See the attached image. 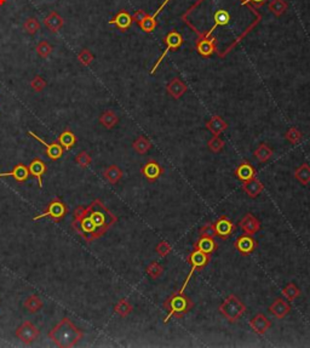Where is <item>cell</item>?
Listing matches in <instances>:
<instances>
[{"instance_id":"25","label":"cell","mask_w":310,"mask_h":348,"mask_svg":"<svg viewBox=\"0 0 310 348\" xmlns=\"http://www.w3.org/2000/svg\"><path fill=\"white\" fill-rule=\"evenodd\" d=\"M217 248L218 245L216 243L215 238L210 237H200L197 242L194 244V249H197V250L207 253V255H211L213 251L217 250Z\"/></svg>"},{"instance_id":"37","label":"cell","mask_w":310,"mask_h":348,"mask_svg":"<svg viewBox=\"0 0 310 348\" xmlns=\"http://www.w3.org/2000/svg\"><path fill=\"white\" fill-rule=\"evenodd\" d=\"M282 296L287 298L288 301H294L301 296V289L293 283H288L285 289L282 290Z\"/></svg>"},{"instance_id":"3","label":"cell","mask_w":310,"mask_h":348,"mask_svg":"<svg viewBox=\"0 0 310 348\" xmlns=\"http://www.w3.org/2000/svg\"><path fill=\"white\" fill-rule=\"evenodd\" d=\"M84 337V332L73 324L68 316H64L52 330L49 332V339L61 348L74 347Z\"/></svg>"},{"instance_id":"41","label":"cell","mask_w":310,"mask_h":348,"mask_svg":"<svg viewBox=\"0 0 310 348\" xmlns=\"http://www.w3.org/2000/svg\"><path fill=\"white\" fill-rule=\"evenodd\" d=\"M23 28H25V31L28 34H35L38 32L39 30H40V23H39V21L36 20L34 17H29L26 20L25 25H23Z\"/></svg>"},{"instance_id":"22","label":"cell","mask_w":310,"mask_h":348,"mask_svg":"<svg viewBox=\"0 0 310 348\" xmlns=\"http://www.w3.org/2000/svg\"><path fill=\"white\" fill-rule=\"evenodd\" d=\"M187 90H188V88H187L186 83L182 82L179 78H173L166 86V91L173 99L181 98L187 93Z\"/></svg>"},{"instance_id":"38","label":"cell","mask_w":310,"mask_h":348,"mask_svg":"<svg viewBox=\"0 0 310 348\" xmlns=\"http://www.w3.org/2000/svg\"><path fill=\"white\" fill-rule=\"evenodd\" d=\"M285 138L288 142L292 143V145H298L302 141V138H303V135H302V132L297 127H290L287 132L285 133Z\"/></svg>"},{"instance_id":"33","label":"cell","mask_w":310,"mask_h":348,"mask_svg":"<svg viewBox=\"0 0 310 348\" xmlns=\"http://www.w3.org/2000/svg\"><path fill=\"white\" fill-rule=\"evenodd\" d=\"M288 4L285 1V0H270L269 5H268V9L272 12L273 15H275L276 17L282 16L283 14L287 10Z\"/></svg>"},{"instance_id":"36","label":"cell","mask_w":310,"mask_h":348,"mask_svg":"<svg viewBox=\"0 0 310 348\" xmlns=\"http://www.w3.org/2000/svg\"><path fill=\"white\" fill-rule=\"evenodd\" d=\"M132 147L138 154H145L150 148H152V142L144 136H140L132 143Z\"/></svg>"},{"instance_id":"50","label":"cell","mask_w":310,"mask_h":348,"mask_svg":"<svg viewBox=\"0 0 310 348\" xmlns=\"http://www.w3.org/2000/svg\"><path fill=\"white\" fill-rule=\"evenodd\" d=\"M6 2V0H0V5H4Z\"/></svg>"},{"instance_id":"8","label":"cell","mask_w":310,"mask_h":348,"mask_svg":"<svg viewBox=\"0 0 310 348\" xmlns=\"http://www.w3.org/2000/svg\"><path fill=\"white\" fill-rule=\"evenodd\" d=\"M164 44H165L166 49L164 50V52L160 55L158 61L155 62L154 67H153L152 70H150V74H155V72L158 70L159 66H160V63L164 61V59H165L166 55H168L169 52L176 51V50L181 48L182 44H183V36H182L181 33L177 32V31H171V32H169L168 35L164 38Z\"/></svg>"},{"instance_id":"30","label":"cell","mask_w":310,"mask_h":348,"mask_svg":"<svg viewBox=\"0 0 310 348\" xmlns=\"http://www.w3.org/2000/svg\"><path fill=\"white\" fill-rule=\"evenodd\" d=\"M43 306H44V301L41 300L38 295H30V296L25 301V303H23V307H25L29 313H33V315L36 312H39V311L43 308Z\"/></svg>"},{"instance_id":"13","label":"cell","mask_w":310,"mask_h":348,"mask_svg":"<svg viewBox=\"0 0 310 348\" xmlns=\"http://www.w3.org/2000/svg\"><path fill=\"white\" fill-rule=\"evenodd\" d=\"M215 228L217 237H220L221 239H228L235 231L236 226L226 216H221L215 223Z\"/></svg>"},{"instance_id":"6","label":"cell","mask_w":310,"mask_h":348,"mask_svg":"<svg viewBox=\"0 0 310 348\" xmlns=\"http://www.w3.org/2000/svg\"><path fill=\"white\" fill-rule=\"evenodd\" d=\"M187 261H188V265H190L192 268H190V272L188 273V276H187L186 281H184L182 287L178 290L179 292H184L187 285H188L189 281L192 279L193 274H194L197 269H202L205 266H207L208 262L211 261V257H210V255H207V253H202V251L197 250V249H194V250H193L192 253H190L188 255Z\"/></svg>"},{"instance_id":"16","label":"cell","mask_w":310,"mask_h":348,"mask_svg":"<svg viewBox=\"0 0 310 348\" xmlns=\"http://www.w3.org/2000/svg\"><path fill=\"white\" fill-rule=\"evenodd\" d=\"M143 176L148 180L149 182H154L159 177L163 175L164 169L160 166V164L156 160H149L148 163H145L144 165L141 169Z\"/></svg>"},{"instance_id":"5","label":"cell","mask_w":310,"mask_h":348,"mask_svg":"<svg viewBox=\"0 0 310 348\" xmlns=\"http://www.w3.org/2000/svg\"><path fill=\"white\" fill-rule=\"evenodd\" d=\"M220 312L229 323H235L239 319L244 316V313L246 312V306L244 305V302L239 297H236L235 295H230L221 303L220 306Z\"/></svg>"},{"instance_id":"17","label":"cell","mask_w":310,"mask_h":348,"mask_svg":"<svg viewBox=\"0 0 310 348\" xmlns=\"http://www.w3.org/2000/svg\"><path fill=\"white\" fill-rule=\"evenodd\" d=\"M29 176L30 174H29V170H28V166H26L25 164L22 163L17 164L11 171L0 172V179H1V177H12V179L18 183L26 182L28 179H29Z\"/></svg>"},{"instance_id":"45","label":"cell","mask_w":310,"mask_h":348,"mask_svg":"<svg viewBox=\"0 0 310 348\" xmlns=\"http://www.w3.org/2000/svg\"><path fill=\"white\" fill-rule=\"evenodd\" d=\"M36 54L39 55L40 57H43V59H46V57H49V55L52 52V46L50 44L48 43V41H40V43L36 45Z\"/></svg>"},{"instance_id":"27","label":"cell","mask_w":310,"mask_h":348,"mask_svg":"<svg viewBox=\"0 0 310 348\" xmlns=\"http://www.w3.org/2000/svg\"><path fill=\"white\" fill-rule=\"evenodd\" d=\"M63 18L59 16L57 12L52 11L48 17L44 20V25L48 30H50L52 33H57L62 27H63Z\"/></svg>"},{"instance_id":"11","label":"cell","mask_w":310,"mask_h":348,"mask_svg":"<svg viewBox=\"0 0 310 348\" xmlns=\"http://www.w3.org/2000/svg\"><path fill=\"white\" fill-rule=\"evenodd\" d=\"M170 1L171 0H164V1L161 2L160 6L156 9V11L154 12V14L147 15V16L144 17V20H142L140 23H138V26H140V28L143 31V32H145V33L154 32L156 26H158V21H156V18H158L159 15L161 14V11L164 10V7H165Z\"/></svg>"},{"instance_id":"9","label":"cell","mask_w":310,"mask_h":348,"mask_svg":"<svg viewBox=\"0 0 310 348\" xmlns=\"http://www.w3.org/2000/svg\"><path fill=\"white\" fill-rule=\"evenodd\" d=\"M16 337L23 345H30L35 341L40 335V330L29 320H26L21 324L15 332Z\"/></svg>"},{"instance_id":"24","label":"cell","mask_w":310,"mask_h":348,"mask_svg":"<svg viewBox=\"0 0 310 348\" xmlns=\"http://www.w3.org/2000/svg\"><path fill=\"white\" fill-rule=\"evenodd\" d=\"M263 190H264V185L256 177L249 180V181H245L244 185H242V190L250 198H257L263 192Z\"/></svg>"},{"instance_id":"48","label":"cell","mask_w":310,"mask_h":348,"mask_svg":"<svg viewBox=\"0 0 310 348\" xmlns=\"http://www.w3.org/2000/svg\"><path fill=\"white\" fill-rule=\"evenodd\" d=\"M267 1L268 0H242V5H247V4L251 5L252 4L254 7L259 9V7H262Z\"/></svg>"},{"instance_id":"15","label":"cell","mask_w":310,"mask_h":348,"mask_svg":"<svg viewBox=\"0 0 310 348\" xmlns=\"http://www.w3.org/2000/svg\"><path fill=\"white\" fill-rule=\"evenodd\" d=\"M239 226L242 229L245 234L254 235L260 229V222L258 219H256L251 213L245 214L244 217L239 222Z\"/></svg>"},{"instance_id":"21","label":"cell","mask_w":310,"mask_h":348,"mask_svg":"<svg viewBox=\"0 0 310 348\" xmlns=\"http://www.w3.org/2000/svg\"><path fill=\"white\" fill-rule=\"evenodd\" d=\"M28 170H29V174L38 180L39 187L43 188V176L46 174V171H48V166H46V164L44 163L41 159L35 158L30 161L29 166H28Z\"/></svg>"},{"instance_id":"35","label":"cell","mask_w":310,"mask_h":348,"mask_svg":"<svg viewBox=\"0 0 310 348\" xmlns=\"http://www.w3.org/2000/svg\"><path fill=\"white\" fill-rule=\"evenodd\" d=\"M132 311H134V307H132V305L126 298H121V300H119L118 303L114 306V312L119 316H121V318H126Z\"/></svg>"},{"instance_id":"26","label":"cell","mask_w":310,"mask_h":348,"mask_svg":"<svg viewBox=\"0 0 310 348\" xmlns=\"http://www.w3.org/2000/svg\"><path fill=\"white\" fill-rule=\"evenodd\" d=\"M206 127L208 131L213 133V136H220L223 131H225L228 124L222 119V117L220 116H213L210 120L206 123Z\"/></svg>"},{"instance_id":"12","label":"cell","mask_w":310,"mask_h":348,"mask_svg":"<svg viewBox=\"0 0 310 348\" xmlns=\"http://www.w3.org/2000/svg\"><path fill=\"white\" fill-rule=\"evenodd\" d=\"M234 247L242 256H247L254 251L257 248V243L254 238L250 234H242L234 243Z\"/></svg>"},{"instance_id":"2","label":"cell","mask_w":310,"mask_h":348,"mask_svg":"<svg viewBox=\"0 0 310 348\" xmlns=\"http://www.w3.org/2000/svg\"><path fill=\"white\" fill-rule=\"evenodd\" d=\"M116 222L118 217L109 211L100 199H95L87 208L78 206L75 209L72 227L80 237L91 243L104 235Z\"/></svg>"},{"instance_id":"29","label":"cell","mask_w":310,"mask_h":348,"mask_svg":"<svg viewBox=\"0 0 310 348\" xmlns=\"http://www.w3.org/2000/svg\"><path fill=\"white\" fill-rule=\"evenodd\" d=\"M103 176H104V179H106L109 183H112V185H116V183H118L122 179V176H124V172H122V170L119 166L111 165L104 170Z\"/></svg>"},{"instance_id":"20","label":"cell","mask_w":310,"mask_h":348,"mask_svg":"<svg viewBox=\"0 0 310 348\" xmlns=\"http://www.w3.org/2000/svg\"><path fill=\"white\" fill-rule=\"evenodd\" d=\"M269 312L272 313L275 318L283 319L286 316L290 315L291 306L290 303L286 302L282 298H276L274 302L269 306Z\"/></svg>"},{"instance_id":"43","label":"cell","mask_w":310,"mask_h":348,"mask_svg":"<svg viewBox=\"0 0 310 348\" xmlns=\"http://www.w3.org/2000/svg\"><path fill=\"white\" fill-rule=\"evenodd\" d=\"M93 59H95V56H93L92 52L87 49H83L82 51L78 54V60H79V62L83 66H90V64L92 63Z\"/></svg>"},{"instance_id":"31","label":"cell","mask_w":310,"mask_h":348,"mask_svg":"<svg viewBox=\"0 0 310 348\" xmlns=\"http://www.w3.org/2000/svg\"><path fill=\"white\" fill-rule=\"evenodd\" d=\"M100 123L106 129L111 130L119 123V118L113 111H106L100 116Z\"/></svg>"},{"instance_id":"47","label":"cell","mask_w":310,"mask_h":348,"mask_svg":"<svg viewBox=\"0 0 310 348\" xmlns=\"http://www.w3.org/2000/svg\"><path fill=\"white\" fill-rule=\"evenodd\" d=\"M30 88L35 91V93H41L44 89L46 88V82L43 77L40 75H36L34 79L30 82Z\"/></svg>"},{"instance_id":"49","label":"cell","mask_w":310,"mask_h":348,"mask_svg":"<svg viewBox=\"0 0 310 348\" xmlns=\"http://www.w3.org/2000/svg\"><path fill=\"white\" fill-rule=\"evenodd\" d=\"M147 12L144 11V10H138V11H136L134 14V16H132V20H134V22H136V23H140L141 21L142 20H144V17L147 16Z\"/></svg>"},{"instance_id":"10","label":"cell","mask_w":310,"mask_h":348,"mask_svg":"<svg viewBox=\"0 0 310 348\" xmlns=\"http://www.w3.org/2000/svg\"><path fill=\"white\" fill-rule=\"evenodd\" d=\"M27 135L30 136V137H33L34 140L38 141V142H40L41 145L45 147V152H46V156L49 157V158L51 159V160L56 161L58 160V159H61L62 157H63L64 153V149L62 147L61 145H59V142H52V143H48L45 142V141L43 140L41 137H39L38 135H36L35 132L33 131H27Z\"/></svg>"},{"instance_id":"23","label":"cell","mask_w":310,"mask_h":348,"mask_svg":"<svg viewBox=\"0 0 310 348\" xmlns=\"http://www.w3.org/2000/svg\"><path fill=\"white\" fill-rule=\"evenodd\" d=\"M235 176L242 182L256 177V169L249 161H242L235 169Z\"/></svg>"},{"instance_id":"42","label":"cell","mask_w":310,"mask_h":348,"mask_svg":"<svg viewBox=\"0 0 310 348\" xmlns=\"http://www.w3.org/2000/svg\"><path fill=\"white\" fill-rule=\"evenodd\" d=\"M75 163H77L80 167L85 169V167H87L91 163H92V158H91V156L86 151H82L77 157H75Z\"/></svg>"},{"instance_id":"32","label":"cell","mask_w":310,"mask_h":348,"mask_svg":"<svg viewBox=\"0 0 310 348\" xmlns=\"http://www.w3.org/2000/svg\"><path fill=\"white\" fill-rule=\"evenodd\" d=\"M254 154L260 163H267V161H269L270 159H272L274 152H273V149L270 148L269 146L265 145V143H262V145H259L258 148L254 151Z\"/></svg>"},{"instance_id":"44","label":"cell","mask_w":310,"mask_h":348,"mask_svg":"<svg viewBox=\"0 0 310 348\" xmlns=\"http://www.w3.org/2000/svg\"><path fill=\"white\" fill-rule=\"evenodd\" d=\"M155 250H156V253H158L159 257H166L168 255H170V253L172 251V248H171V245L169 244L168 242H165V240H161V242L158 243Z\"/></svg>"},{"instance_id":"1","label":"cell","mask_w":310,"mask_h":348,"mask_svg":"<svg viewBox=\"0 0 310 348\" xmlns=\"http://www.w3.org/2000/svg\"><path fill=\"white\" fill-rule=\"evenodd\" d=\"M262 15L242 0H197L182 15V21L197 36L211 38L222 30L221 38L228 41V51H233L242 39L260 22Z\"/></svg>"},{"instance_id":"40","label":"cell","mask_w":310,"mask_h":348,"mask_svg":"<svg viewBox=\"0 0 310 348\" xmlns=\"http://www.w3.org/2000/svg\"><path fill=\"white\" fill-rule=\"evenodd\" d=\"M163 272H164V267L159 265L158 262H152L147 267L148 277H149L150 279H153V281H156L159 277H161Z\"/></svg>"},{"instance_id":"39","label":"cell","mask_w":310,"mask_h":348,"mask_svg":"<svg viewBox=\"0 0 310 348\" xmlns=\"http://www.w3.org/2000/svg\"><path fill=\"white\" fill-rule=\"evenodd\" d=\"M224 146H225L224 145V141L220 137V136H213V137L207 142L208 149H210L211 152H213V153H220V152H222Z\"/></svg>"},{"instance_id":"46","label":"cell","mask_w":310,"mask_h":348,"mask_svg":"<svg viewBox=\"0 0 310 348\" xmlns=\"http://www.w3.org/2000/svg\"><path fill=\"white\" fill-rule=\"evenodd\" d=\"M199 237H210V238L217 237V234H216L215 223L204 224V226L199 229Z\"/></svg>"},{"instance_id":"19","label":"cell","mask_w":310,"mask_h":348,"mask_svg":"<svg viewBox=\"0 0 310 348\" xmlns=\"http://www.w3.org/2000/svg\"><path fill=\"white\" fill-rule=\"evenodd\" d=\"M250 326L257 335H264L272 326V321L267 318L263 313H257L254 318L250 320Z\"/></svg>"},{"instance_id":"4","label":"cell","mask_w":310,"mask_h":348,"mask_svg":"<svg viewBox=\"0 0 310 348\" xmlns=\"http://www.w3.org/2000/svg\"><path fill=\"white\" fill-rule=\"evenodd\" d=\"M193 306H194L193 301L190 300L187 295H184V292H173V294L164 302V307L168 311V316L164 319V323L168 324L171 318L182 319L187 313H189L190 311H192Z\"/></svg>"},{"instance_id":"28","label":"cell","mask_w":310,"mask_h":348,"mask_svg":"<svg viewBox=\"0 0 310 348\" xmlns=\"http://www.w3.org/2000/svg\"><path fill=\"white\" fill-rule=\"evenodd\" d=\"M77 141L78 140L75 133L70 131L69 129L63 130V131L59 133L58 136V142L59 145L63 147L64 151H69V149H72L75 145H77Z\"/></svg>"},{"instance_id":"18","label":"cell","mask_w":310,"mask_h":348,"mask_svg":"<svg viewBox=\"0 0 310 348\" xmlns=\"http://www.w3.org/2000/svg\"><path fill=\"white\" fill-rule=\"evenodd\" d=\"M132 22H134V20H132L131 15H130L126 10H120L108 23L109 25L115 26L120 32H126V31L131 27Z\"/></svg>"},{"instance_id":"14","label":"cell","mask_w":310,"mask_h":348,"mask_svg":"<svg viewBox=\"0 0 310 348\" xmlns=\"http://www.w3.org/2000/svg\"><path fill=\"white\" fill-rule=\"evenodd\" d=\"M195 49L197 54L202 57H210L213 54H216V40L213 36L211 38H202L197 36V43H195Z\"/></svg>"},{"instance_id":"7","label":"cell","mask_w":310,"mask_h":348,"mask_svg":"<svg viewBox=\"0 0 310 348\" xmlns=\"http://www.w3.org/2000/svg\"><path fill=\"white\" fill-rule=\"evenodd\" d=\"M67 214H68V208H67L66 204L59 198H55L49 203L48 208L43 214L33 217V221H38V220L44 219V217H50L54 222H59Z\"/></svg>"},{"instance_id":"34","label":"cell","mask_w":310,"mask_h":348,"mask_svg":"<svg viewBox=\"0 0 310 348\" xmlns=\"http://www.w3.org/2000/svg\"><path fill=\"white\" fill-rule=\"evenodd\" d=\"M294 179L299 181L302 185L307 186L310 183V165L308 164H302L298 169L294 171Z\"/></svg>"}]
</instances>
